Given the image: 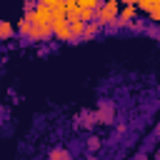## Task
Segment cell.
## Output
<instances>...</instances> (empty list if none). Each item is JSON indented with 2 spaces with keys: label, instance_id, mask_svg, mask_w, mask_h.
I'll list each match as a JSON object with an SVG mask.
<instances>
[{
  "label": "cell",
  "instance_id": "1",
  "mask_svg": "<svg viewBox=\"0 0 160 160\" xmlns=\"http://www.w3.org/2000/svg\"><path fill=\"white\" fill-rule=\"evenodd\" d=\"M118 12H120V0H105V2H100L98 10H95L100 25H108V22L118 20Z\"/></svg>",
  "mask_w": 160,
  "mask_h": 160
},
{
  "label": "cell",
  "instance_id": "13",
  "mask_svg": "<svg viewBox=\"0 0 160 160\" xmlns=\"http://www.w3.org/2000/svg\"><path fill=\"white\" fill-rule=\"evenodd\" d=\"M50 158H68V152H65V150H52Z\"/></svg>",
  "mask_w": 160,
  "mask_h": 160
},
{
  "label": "cell",
  "instance_id": "8",
  "mask_svg": "<svg viewBox=\"0 0 160 160\" xmlns=\"http://www.w3.org/2000/svg\"><path fill=\"white\" fill-rule=\"evenodd\" d=\"M150 20H155V22H160V0H152V5H150Z\"/></svg>",
  "mask_w": 160,
  "mask_h": 160
},
{
  "label": "cell",
  "instance_id": "14",
  "mask_svg": "<svg viewBox=\"0 0 160 160\" xmlns=\"http://www.w3.org/2000/svg\"><path fill=\"white\" fill-rule=\"evenodd\" d=\"M38 2H42V5H50V8H52V5L58 2V0H38Z\"/></svg>",
  "mask_w": 160,
  "mask_h": 160
},
{
  "label": "cell",
  "instance_id": "6",
  "mask_svg": "<svg viewBox=\"0 0 160 160\" xmlns=\"http://www.w3.org/2000/svg\"><path fill=\"white\" fill-rule=\"evenodd\" d=\"M12 32H15L12 22H8V20H0V38H2V40H10V38H12Z\"/></svg>",
  "mask_w": 160,
  "mask_h": 160
},
{
  "label": "cell",
  "instance_id": "7",
  "mask_svg": "<svg viewBox=\"0 0 160 160\" xmlns=\"http://www.w3.org/2000/svg\"><path fill=\"white\" fill-rule=\"evenodd\" d=\"M62 15H68V10H65V0H58V2L52 5V18H62Z\"/></svg>",
  "mask_w": 160,
  "mask_h": 160
},
{
  "label": "cell",
  "instance_id": "9",
  "mask_svg": "<svg viewBox=\"0 0 160 160\" xmlns=\"http://www.w3.org/2000/svg\"><path fill=\"white\" fill-rule=\"evenodd\" d=\"M78 5H80V10H98L100 0H78Z\"/></svg>",
  "mask_w": 160,
  "mask_h": 160
},
{
  "label": "cell",
  "instance_id": "10",
  "mask_svg": "<svg viewBox=\"0 0 160 160\" xmlns=\"http://www.w3.org/2000/svg\"><path fill=\"white\" fill-rule=\"evenodd\" d=\"M98 28H100V22H90V25H85V32H82V35H85V38H92V35L98 32Z\"/></svg>",
  "mask_w": 160,
  "mask_h": 160
},
{
  "label": "cell",
  "instance_id": "4",
  "mask_svg": "<svg viewBox=\"0 0 160 160\" xmlns=\"http://www.w3.org/2000/svg\"><path fill=\"white\" fill-rule=\"evenodd\" d=\"M135 15H138V8H135V5H125V8L120 10V22H130Z\"/></svg>",
  "mask_w": 160,
  "mask_h": 160
},
{
  "label": "cell",
  "instance_id": "5",
  "mask_svg": "<svg viewBox=\"0 0 160 160\" xmlns=\"http://www.w3.org/2000/svg\"><path fill=\"white\" fill-rule=\"evenodd\" d=\"M70 32H72V38L82 35V32H85V20H80V18H72V20H70Z\"/></svg>",
  "mask_w": 160,
  "mask_h": 160
},
{
  "label": "cell",
  "instance_id": "11",
  "mask_svg": "<svg viewBox=\"0 0 160 160\" xmlns=\"http://www.w3.org/2000/svg\"><path fill=\"white\" fill-rule=\"evenodd\" d=\"M92 15H95V10H80V20H92Z\"/></svg>",
  "mask_w": 160,
  "mask_h": 160
},
{
  "label": "cell",
  "instance_id": "2",
  "mask_svg": "<svg viewBox=\"0 0 160 160\" xmlns=\"http://www.w3.org/2000/svg\"><path fill=\"white\" fill-rule=\"evenodd\" d=\"M28 18L32 20V25H40V28H52V8L50 5H42L38 2L32 12H28Z\"/></svg>",
  "mask_w": 160,
  "mask_h": 160
},
{
  "label": "cell",
  "instance_id": "12",
  "mask_svg": "<svg viewBox=\"0 0 160 160\" xmlns=\"http://www.w3.org/2000/svg\"><path fill=\"white\" fill-rule=\"evenodd\" d=\"M135 5H138L140 10H145V12H148V10H150V5H152V0H138Z\"/></svg>",
  "mask_w": 160,
  "mask_h": 160
},
{
  "label": "cell",
  "instance_id": "3",
  "mask_svg": "<svg viewBox=\"0 0 160 160\" xmlns=\"http://www.w3.org/2000/svg\"><path fill=\"white\" fill-rule=\"evenodd\" d=\"M52 35L58 40H72V32H70V18L62 15V18H52Z\"/></svg>",
  "mask_w": 160,
  "mask_h": 160
}]
</instances>
